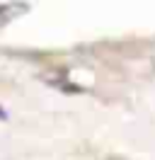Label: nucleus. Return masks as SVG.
<instances>
[{"label": "nucleus", "mask_w": 155, "mask_h": 160, "mask_svg": "<svg viewBox=\"0 0 155 160\" xmlns=\"http://www.w3.org/2000/svg\"><path fill=\"white\" fill-rule=\"evenodd\" d=\"M0 119H5V112H2V109H0Z\"/></svg>", "instance_id": "1"}]
</instances>
